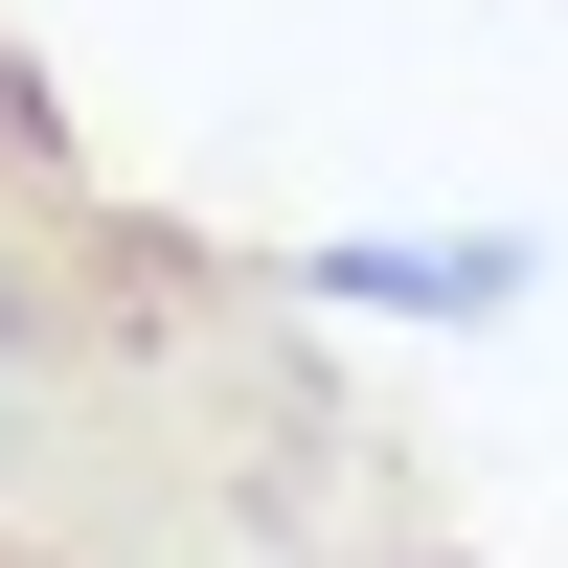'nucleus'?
<instances>
[{
	"label": "nucleus",
	"instance_id": "f257e3e1",
	"mask_svg": "<svg viewBox=\"0 0 568 568\" xmlns=\"http://www.w3.org/2000/svg\"><path fill=\"white\" fill-rule=\"evenodd\" d=\"M296 273H318V296H364V318H500V296H524L500 227H455V251H433V227H364V251H296Z\"/></svg>",
	"mask_w": 568,
	"mask_h": 568
}]
</instances>
